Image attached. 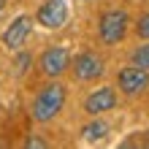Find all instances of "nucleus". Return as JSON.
<instances>
[{
    "instance_id": "nucleus-1",
    "label": "nucleus",
    "mask_w": 149,
    "mask_h": 149,
    "mask_svg": "<svg viewBox=\"0 0 149 149\" xmlns=\"http://www.w3.org/2000/svg\"><path fill=\"white\" fill-rule=\"evenodd\" d=\"M65 106V87L63 84H46L33 100V119L36 122H52Z\"/></svg>"
},
{
    "instance_id": "nucleus-2",
    "label": "nucleus",
    "mask_w": 149,
    "mask_h": 149,
    "mask_svg": "<svg viewBox=\"0 0 149 149\" xmlns=\"http://www.w3.org/2000/svg\"><path fill=\"white\" fill-rule=\"evenodd\" d=\"M127 14L125 11H119V8H111V11H106L100 16V22H98V36L103 43H109V46H114V43H119L122 38L127 36Z\"/></svg>"
},
{
    "instance_id": "nucleus-3",
    "label": "nucleus",
    "mask_w": 149,
    "mask_h": 149,
    "mask_svg": "<svg viewBox=\"0 0 149 149\" xmlns=\"http://www.w3.org/2000/svg\"><path fill=\"white\" fill-rule=\"evenodd\" d=\"M117 87H119V92L130 95V98H133V95H141L149 87V71H144V68H138V65L122 68L117 73Z\"/></svg>"
},
{
    "instance_id": "nucleus-4",
    "label": "nucleus",
    "mask_w": 149,
    "mask_h": 149,
    "mask_svg": "<svg viewBox=\"0 0 149 149\" xmlns=\"http://www.w3.org/2000/svg\"><path fill=\"white\" fill-rule=\"evenodd\" d=\"M38 65H41V73H43V76L57 79V76H63V73L68 71V65H71V54H68L65 46H49V49L41 54Z\"/></svg>"
},
{
    "instance_id": "nucleus-5",
    "label": "nucleus",
    "mask_w": 149,
    "mask_h": 149,
    "mask_svg": "<svg viewBox=\"0 0 149 149\" xmlns=\"http://www.w3.org/2000/svg\"><path fill=\"white\" fill-rule=\"evenodd\" d=\"M103 71H106V65H103V60L95 52H84V54H79L73 60V79L76 81H95V79L103 76Z\"/></svg>"
},
{
    "instance_id": "nucleus-6",
    "label": "nucleus",
    "mask_w": 149,
    "mask_h": 149,
    "mask_svg": "<svg viewBox=\"0 0 149 149\" xmlns=\"http://www.w3.org/2000/svg\"><path fill=\"white\" fill-rule=\"evenodd\" d=\"M36 19H38L41 27H46V30L63 27L65 19H68V6H65V0H46V3L38 8Z\"/></svg>"
},
{
    "instance_id": "nucleus-7",
    "label": "nucleus",
    "mask_w": 149,
    "mask_h": 149,
    "mask_svg": "<svg viewBox=\"0 0 149 149\" xmlns=\"http://www.w3.org/2000/svg\"><path fill=\"white\" fill-rule=\"evenodd\" d=\"M30 33H33V16L22 14V16H16V19L6 27V33H3V43H6L8 49H22L24 41L30 38Z\"/></svg>"
},
{
    "instance_id": "nucleus-8",
    "label": "nucleus",
    "mask_w": 149,
    "mask_h": 149,
    "mask_svg": "<svg viewBox=\"0 0 149 149\" xmlns=\"http://www.w3.org/2000/svg\"><path fill=\"white\" fill-rule=\"evenodd\" d=\"M117 106V92L111 90V87H100V90H95L87 95L84 100V111L87 114H106Z\"/></svg>"
},
{
    "instance_id": "nucleus-9",
    "label": "nucleus",
    "mask_w": 149,
    "mask_h": 149,
    "mask_svg": "<svg viewBox=\"0 0 149 149\" xmlns=\"http://www.w3.org/2000/svg\"><path fill=\"white\" fill-rule=\"evenodd\" d=\"M109 136V125L103 119H92L90 125H84L81 127V138L87 144H95V141H103V138Z\"/></svg>"
},
{
    "instance_id": "nucleus-10",
    "label": "nucleus",
    "mask_w": 149,
    "mask_h": 149,
    "mask_svg": "<svg viewBox=\"0 0 149 149\" xmlns=\"http://www.w3.org/2000/svg\"><path fill=\"white\" fill-rule=\"evenodd\" d=\"M130 60H133V65L144 68V71H149V43H141L133 54H130Z\"/></svg>"
},
{
    "instance_id": "nucleus-11",
    "label": "nucleus",
    "mask_w": 149,
    "mask_h": 149,
    "mask_svg": "<svg viewBox=\"0 0 149 149\" xmlns=\"http://www.w3.org/2000/svg\"><path fill=\"white\" fill-rule=\"evenodd\" d=\"M136 33H138V38H144V41H149V11L138 19V24H136Z\"/></svg>"
},
{
    "instance_id": "nucleus-12",
    "label": "nucleus",
    "mask_w": 149,
    "mask_h": 149,
    "mask_svg": "<svg viewBox=\"0 0 149 149\" xmlns=\"http://www.w3.org/2000/svg\"><path fill=\"white\" fill-rule=\"evenodd\" d=\"M125 146H149V133H138V138L125 141Z\"/></svg>"
},
{
    "instance_id": "nucleus-13",
    "label": "nucleus",
    "mask_w": 149,
    "mask_h": 149,
    "mask_svg": "<svg viewBox=\"0 0 149 149\" xmlns=\"http://www.w3.org/2000/svg\"><path fill=\"white\" fill-rule=\"evenodd\" d=\"M27 149H43L46 146V141H41V138H27V144H24Z\"/></svg>"
},
{
    "instance_id": "nucleus-14",
    "label": "nucleus",
    "mask_w": 149,
    "mask_h": 149,
    "mask_svg": "<svg viewBox=\"0 0 149 149\" xmlns=\"http://www.w3.org/2000/svg\"><path fill=\"white\" fill-rule=\"evenodd\" d=\"M27 65H30V57L24 54V57L19 60V63H16V73H24V71H27Z\"/></svg>"
},
{
    "instance_id": "nucleus-15",
    "label": "nucleus",
    "mask_w": 149,
    "mask_h": 149,
    "mask_svg": "<svg viewBox=\"0 0 149 149\" xmlns=\"http://www.w3.org/2000/svg\"><path fill=\"white\" fill-rule=\"evenodd\" d=\"M3 6H6V0H0V8H3Z\"/></svg>"
}]
</instances>
